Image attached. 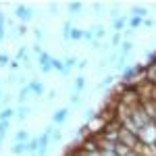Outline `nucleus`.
<instances>
[{"label":"nucleus","mask_w":156,"mask_h":156,"mask_svg":"<svg viewBox=\"0 0 156 156\" xmlns=\"http://www.w3.org/2000/svg\"><path fill=\"white\" fill-rule=\"evenodd\" d=\"M60 140H62V133H60V131L52 133V142H60Z\"/></svg>","instance_id":"29"},{"label":"nucleus","mask_w":156,"mask_h":156,"mask_svg":"<svg viewBox=\"0 0 156 156\" xmlns=\"http://www.w3.org/2000/svg\"><path fill=\"white\" fill-rule=\"evenodd\" d=\"M37 150H40V137H31V140L27 142V154H29V156H36Z\"/></svg>","instance_id":"4"},{"label":"nucleus","mask_w":156,"mask_h":156,"mask_svg":"<svg viewBox=\"0 0 156 156\" xmlns=\"http://www.w3.org/2000/svg\"><path fill=\"white\" fill-rule=\"evenodd\" d=\"M15 17L19 19V21H23L25 23H29L31 19H34V11L27 6V4H17V9H15Z\"/></svg>","instance_id":"1"},{"label":"nucleus","mask_w":156,"mask_h":156,"mask_svg":"<svg viewBox=\"0 0 156 156\" xmlns=\"http://www.w3.org/2000/svg\"><path fill=\"white\" fill-rule=\"evenodd\" d=\"M81 9H83L81 2H69V12L71 15H81Z\"/></svg>","instance_id":"16"},{"label":"nucleus","mask_w":156,"mask_h":156,"mask_svg":"<svg viewBox=\"0 0 156 156\" xmlns=\"http://www.w3.org/2000/svg\"><path fill=\"white\" fill-rule=\"evenodd\" d=\"M0 100H2V92H0Z\"/></svg>","instance_id":"40"},{"label":"nucleus","mask_w":156,"mask_h":156,"mask_svg":"<svg viewBox=\"0 0 156 156\" xmlns=\"http://www.w3.org/2000/svg\"><path fill=\"white\" fill-rule=\"evenodd\" d=\"M144 25V19L142 17H131L129 19V23H127V29H131V31H135L137 27H142Z\"/></svg>","instance_id":"11"},{"label":"nucleus","mask_w":156,"mask_h":156,"mask_svg":"<svg viewBox=\"0 0 156 156\" xmlns=\"http://www.w3.org/2000/svg\"><path fill=\"white\" fill-rule=\"evenodd\" d=\"M37 60H40V67H46V65H50V60H52V56H50L48 52H42V54L37 56Z\"/></svg>","instance_id":"19"},{"label":"nucleus","mask_w":156,"mask_h":156,"mask_svg":"<svg viewBox=\"0 0 156 156\" xmlns=\"http://www.w3.org/2000/svg\"><path fill=\"white\" fill-rule=\"evenodd\" d=\"M31 137H29V133L25 131V129H19V131L15 133V144H27Z\"/></svg>","instance_id":"5"},{"label":"nucleus","mask_w":156,"mask_h":156,"mask_svg":"<svg viewBox=\"0 0 156 156\" xmlns=\"http://www.w3.org/2000/svg\"><path fill=\"white\" fill-rule=\"evenodd\" d=\"M83 40H87V42L94 44V40H96V37H94V31H92V29H83Z\"/></svg>","instance_id":"24"},{"label":"nucleus","mask_w":156,"mask_h":156,"mask_svg":"<svg viewBox=\"0 0 156 156\" xmlns=\"http://www.w3.org/2000/svg\"><path fill=\"white\" fill-rule=\"evenodd\" d=\"M94 11H98V12L102 11V4H100V2H94Z\"/></svg>","instance_id":"39"},{"label":"nucleus","mask_w":156,"mask_h":156,"mask_svg":"<svg viewBox=\"0 0 156 156\" xmlns=\"http://www.w3.org/2000/svg\"><path fill=\"white\" fill-rule=\"evenodd\" d=\"M46 98H48V100H54V98H56V92H54V90H50V92H48V96H46Z\"/></svg>","instance_id":"36"},{"label":"nucleus","mask_w":156,"mask_h":156,"mask_svg":"<svg viewBox=\"0 0 156 156\" xmlns=\"http://www.w3.org/2000/svg\"><path fill=\"white\" fill-rule=\"evenodd\" d=\"M17 34H19V36H25V34H27V27H25V25H19Z\"/></svg>","instance_id":"32"},{"label":"nucleus","mask_w":156,"mask_h":156,"mask_svg":"<svg viewBox=\"0 0 156 156\" xmlns=\"http://www.w3.org/2000/svg\"><path fill=\"white\" fill-rule=\"evenodd\" d=\"M34 36H36L37 40L42 42V40H44V31H42V29H36V31H34Z\"/></svg>","instance_id":"31"},{"label":"nucleus","mask_w":156,"mask_h":156,"mask_svg":"<svg viewBox=\"0 0 156 156\" xmlns=\"http://www.w3.org/2000/svg\"><path fill=\"white\" fill-rule=\"evenodd\" d=\"M29 112H31V108L27 106V104H21V106L17 108V119H19V121H25L27 117H29Z\"/></svg>","instance_id":"9"},{"label":"nucleus","mask_w":156,"mask_h":156,"mask_svg":"<svg viewBox=\"0 0 156 156\" xmlns=\"http://www.w3.org/2000/svg\"><path fill=\"white\" fill-rule=\"evenodd\" d=\"M67 119H69V108L67 106L54 110V115H52V123H56V125H62Z\"/></svg>","instance_id":"2"},{"label":"nucleus","mask_w":156,"mask_h":156,"mask_svg":"<svg viewBox=\"0 0 156 156\" xmlns=\"http://www.w3.org/2000/svg\"><path fill=\"white\" fill-rule=\"evenodd\" d=\"M69 102H71L73 106H75V104H79V102H81V98H79V94H77V92H73V94H71V98H69Z\"/></svg>","instance_id":"26"},{"label":"nucleus","mask_w":156,"mask_h":156,"mask_svg":"<svg viewBox=\"0 0 156 156\" xmlns=\"http://www.w3.org/2000/svg\"><path fill=\"white\" fill-rule=\"evenodd\" d=\"M83 87H85V77H83V75H79V77L75 79V92L79 94V92H81Z\"/></svg>","instance_id":"20"},{"label":"nucleus","mask_w":156,"mask_h":156,"mask_svg":"<svg viewBox=\"0 0 156 156\" xmlns=\"http://www.w3.org/2000/svg\"><path fill=\"white\" fill-rule=\"evenodd\" d=\"M9 127H11V121H0V137H4V135H6Z\"/></svg>","instance_id":"23"},{"label":"nucleus","mask_w":156,"mask_h":156,"mask_svg":"<svg viewBox=\"0 0 156 156\" xmlns=\"http://www.w3.org/2000/svg\"><path fill=\"white\" fill-rule=\"evenodd\" d=\"M29 94H31V90H29V85L25 83L23 87H21V90H19V96H17V98H19V102H21V104H23L25 100H27V98H29Z\"/></svg>","instance_id":"13"},{"label":"nucleus","mask_w":156,"mask_h":156,"mask_svg":"<svg viewBox=\"0 0 156 156\" xmlns=\"http://www.w3.org/2000/svg\"><path fill=\"white\" fill-rule=\"evenodd\" d=\"M62 40L71 42V21H65V25H62Z\"/></svg>","instance_id":"15"},{"label":"nucleus","mask_w":156,"mask_h":156,"mask_svg":"<svg viewBox=\"0 0 156 156\" xmlns=\"http://www.w3.org/2000/svg\"><path fill=\"white\" fill-rule=\"evenodd\" d=\"M12 117H17V110L15 108H4V110H0V121H11Z\"/></svg>","instance_id":"10"},{"label":"nucleus","mask_w":156,"mask_h":156,"mask_svg":"<svg viewBox=\"0 0 156 156\" xmlns=\"http://www.w3.org/2000/svg\"><path fill=\"white\" fill-rule=\"evenodd\" d=\"M87 62H90V60H79V62H77V67H79V69H85V67H87Z\"/></svg>","instance_id":"33"},{"label":"nucleus","mask_w":156,"mask_h":156,"mask_svg":"<svg viewBox=\"0 0 156 156\" xmlns=\"http://www.w3.org/2000/svg\"><path fill=\"white\" fill-rule=\"evenodd\" d=\"M121 44V34H115L112 36V46H119Z\"/></svg>","instance_id":"30"},{"label":"nucleus","mask_w":156,"mask_h":156,"mask_svg":"<svg viewBox=\"0 0 156 156\" xmlns=\"http://www.w3.org/2000/svg\"><path fill=\"white\" fill-rule=\"evenodd\" d=\"M23 58L25 62H29V54H27V48H19L17 54H15V60H21Z\"/></svg>","instance_id":"18"},{"label":"nucleus","mask_w":156,"mask_h":156,"mask_svg":"<svg viewBox=\"0 0 156 156\" xmlns=\"http://www.w3.org/2000/svg\"><path fill=\"white\" fill-rule=\"evenodd\" d=\"M27 85H29L31 94H36V96H42V94H44V83H42V81H36V79H31V81H27Z\"/></svg>","instance_id":"3"},{"label":"nucleus","mask_w":156,"mask_h":156,"mask_svg":"<svg viewBox=\"0 0 156 156\" xmlns=\"http://www.w3.org/2000/svg\"><path fill=\"white\" fill-rule=\"evenodd\" d=\"M75 65H77V58H75V56H67V58H65V69H67V71H71Z\"/></svg>","instance_id":"22"},{"label":"nucleus","mask_w":156,"mask_h":156,"mask_svg":"<svg viewBox=\"0 0 156 156\" xmlns=\"http://www.w3.org/2000/svg\"><path fill=\"white\" fill-rule=\"evenodd\" d=\"M127 156H144V154H142L140 150H133V152H129V154H127Z\"/></svg>","instance_id":"38"},{"label":"nucleus","mask_w":156,"mask_h":156,"mask_svg":"<svg viewBox=\"0 0 156 156\" xmlns=\"http://www.w3.org/2000/svg\"><path fill=\"white\" fill-rule=\"evenodd\" d=\"M146 15H148V11H146L144 6H133L131 9V17H142V19H146Z\"/></svg>","instance_id":"17"},{"label":"nucleus","mask_w":156,"mask_h":156,"mask_svg":"<svg viewBox=\"0 0 156 156\" xmlns=\"http://www.w3.org/2000/svg\"><path fill=\"white\" fill-rule=\"evenodd\" d=\"M4 23H6V17L0 12V37H4L6 36V31H4Z\"/></svg>","instance_id":"25"},{"label":"nucleus","mask_w":156,"mask_h":156,"mask_svg":"<svg viewBox=\"0 0 156 156\" xmlns=\"http://www.w3.org/2000/svg\"><path fill=\"white\" fill-rule=\"evenodd\" d=\"M50 71H52V67H50V65H46V67H42V73H44V75H48Z\"/></svg>","instance_id":"35"},{"label":"nucleus","mask_w":156,"mask_h":156,"mask_svg":"<svg viewBox=\"0 0 156 156\" xmlns=\"http://www.w3.org/2000/svg\"><path fill=\"white\" fill-rule=\"evenodd\" d=\"M6 65H11V58L6 54H0V67H6Z\"/></svg>","instance_id":"27"},{"label":"nucleus","mask_w":156,"mask_h":156,"mask_svg":"<svg viewBox=\"0 0 156 156\" xmlns=\"http://www.w3.org/2000/svg\"><path fill=\"white\" fill-rule=\"evenodd\" d=\"M115 79H117L115 75H106V77L98 83V90H104V87H108V85H112V83H115Z\"/></svg>","instance_id":"14"},{"label":"nucleus","mask_w":156,"mask_h":156,"mask_svg":"<svg viewBox=\"0 0 156 156\" xmlns=\"http://www.w3.org/2000/svg\"><path fill=\"white\" fill-rule=\"evenodd\" d=\"M87 131H90V129H87V123H83V125L79 127V131H77V135H85Z\"/></svg>","instance_id":"28"},{"label":"nucleus","mask_w":156,"mask_h":156,"mask_svg":"<svg viewBox=\"0 0 156 156\" xmlns=\"http://www.w3.org/2000/svg\"><path fill=\"white\" fill-rule=\"evenodd\" d=\"M100 156H117L115 152H108V150H100Z\"/></svg>","instance_id":"34"},{"label":"nucleus","mask_w":156,"mask_h":156,"mask_svg":"<svg viewBox=\"0 0 156 156\" xmlns=\"http://www.w3.org/2000/svg\"><path fill=\"white\" fill-rule=\"evenodd\" d=\"M11 154H15V156L27 154V144H12V148H11Z\"/></svg>","instance_id":"12"},{"label":"nucleus","mask_w":156,"mask_h":156,"mask_svg":"<svg viewBox=\"0 0 156 156\" xmlns=\"http://www.w3.org/2000/svg\"><path fill=\"white\" fill-rule=\"evenodd\" d=\"M129 23V19L127 17H119L117 21H112V29H115V34H121L123 31V27Z\"/></svg>","instance_id":"6"},{"label":"nucleus","mask_w":156,"mask_h":156,"mask_svg":"<svg viewBox=\"0 0 156 156\" xmlns=\"http://www.w3.org/2000/svg\"><path fill=\"white\" fill-rule=\"evenodd\" d=\"M131 50H133V44L129 42V40H125V42L121 44V52H119V56H121V58H127Z\"/></svg>","instance_id":"7"},{"label":"nucleus","mask_w":156,"mask_h":156,"mask_svg":"<svg viewBox=\"0 0 156 156\" xmlns=\"http://www.w3.org/2000/svg\"><path fill=\"white\" fill-rule=\"evenodd\" d=\"M144 25H146V27H152L154 21H152V19H144Z\"/></svg>","instance_id":"37"},{"label":"nucleus","mask_w":156,"mask_h":156,"mask_svg":"<svg viewBox=\"0 0 156 156\" xmlns=\"http://www.w3.org/2000/svg\"><path fill=\"white\" fill-rule=\"evenodd\" d=\"M71 40L73 42H79V40H83V29H71Z\"/></svg>","instance_id":"21"},{"label":"nucleus","mask_w":156,"mask_h":156,"mask_svg":"<svg viewBox=\"0 0 156 156\" xmlns=\"http://www.w3.org/2000/svg\"><path fill=\"white\" fill-rule=\"evenodd\" d=\"M50 67H52V69H56V71H60V73H62V75H69V71L65 69V60L52 58V60H50Z\"/></svg>","instance_id":"8"}]
</instances>
